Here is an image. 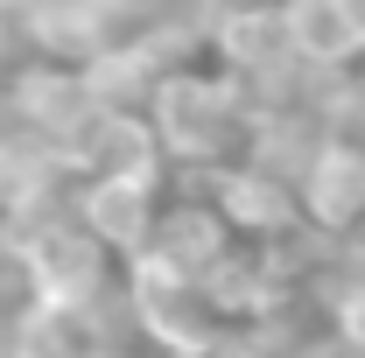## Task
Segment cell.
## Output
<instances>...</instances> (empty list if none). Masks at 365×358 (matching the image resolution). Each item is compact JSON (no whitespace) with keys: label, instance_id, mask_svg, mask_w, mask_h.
<instances>
[{"label":"cell","instance_id":"1","mask_svg":"<svg viewBox=\"0 0 365 358\" xmlns=\"http://www.w3.org/2000/svg\"><path fill=\"white\" fill-rule=\"evenodd\" d=\"M140 120L169 176H211L239 155H253V98L232 78H218L204 56L162 63L140 91Z\"/></svg>","mask_w":365,"mask_h":358},{"label":"cell","instance_id":"2","mask_svg":"<svg viewBox=\"0 0 365 358\" xmlns=\"http://www.w3.org/2000/svg\"><path fill=\"white\" fill-rule=\"evenodd\" d=\"M197 56H204L218 78H232L246 98H267V91L302 78L295 56H288V29H281V7H274V0H225L218 21L204 29Z\"/></svg>","mask_w":365,"mask_h":358},{"label":"cell","instance_id":"3","mask_svg":"<svg viewBox=\"0 0 365 358\" xmlns=\"http://www.w3.org/2000/svg\"><path fill=\"white\" fill-rule=\"evenodd\" d=\"M288 176H295V204H302L309 239L344 246V239L359 232V218H365V140L323 127Z\"/></svg>","mask_w":365,"mask_h":358},{"label":"cell","instance_id":"4","mask_svg":"<svg viewBox=\"0 0 365 358\" xmlns=\"http://www.w3.org/2000/svg\"><path fill=\"white\" fill-rule=\"evenodd\" d=\"M302 78L337 85L365 71V0H274Z\"/></svg>","mask_w":365,"mask_h":358},{"label":"cell","instance_id":"5","mask_svg":"<svg viewBox=\"0 0 365 358\" xmlns=\"http://www.w3.org/2000/svg\"><path fill=\"white\" fill-rule=\"evenodd\" d=\"M162 197H169V176H91V183H71V218L113 260H134L155 232Z\"/></svg>","mask_w":365,"mask_h":358},{"label":"cell","instance_id":"6","mask_svg":"<svg viewBox=\"0 0 365 358\" xmlns=\"http://www.w3.org/2000/svg\"><path fill=\"white\" fill-rule=\"evenodd\" d=\"M113 36V0H14L7 49L49 63H91Z\"/></svg>","mask_w":365,"mask_h":358},{"label":"cell","instance_id":"7","mask_svg":"<svg viewBox=\"0 0 365 358\" xmlns=\"http://www.w3.org/2000/svg\"><path fill=\"white\" fill-rule=\"evenodd\" d=\"M281 358H351V352H337L330 337H317V330H309V337H295V344H288Z\"/></svg>","mask_w":365,"mask_h":358},{"label":"cell","instance_id":"8","mask_svg":"<svg viewBox=\"0 0 365 358\" xmlns=\"http://www.w3.org/2000/svg\"><path fill=\"white\" fill-rule=\"evenodd\" d=\"M7 21H14V0H0V36H7Z\"/></svg>","mask_w":365,"mask_h":358},{"label":"cell","instance_id":"9","mask_svg":"<svg viewBox=\"0 0 365 358\" xmlns=\"http://www.w3.org/2000/svg\"><path fill=\"white\" fill-rule=\"evenodd\" d=\"M7 63H14V49H7V36H0V78H7Z\"/></svg>","mask_w":365,"mask_h":358}]
</instances>
